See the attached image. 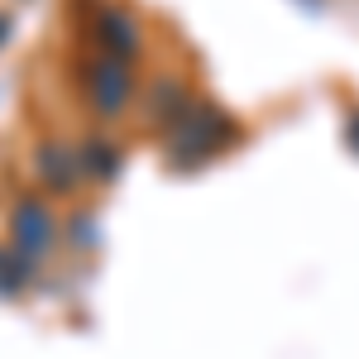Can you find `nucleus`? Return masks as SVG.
<instances>
[{"instance_id": "nucleus-1", "label": "nucleus", "mask_w": 359, "mask_h": 359, "mask_svg": "<svg viewBox=\"0 0 359 359\" xmlns=\"http://www.w3.org/2000/svg\"><path fill=\"white\" fill-rule=\"evenodd\" d=\"M350 144H355V154H359V115H355V125H350Z\"/></svg>"}]
</instances>
